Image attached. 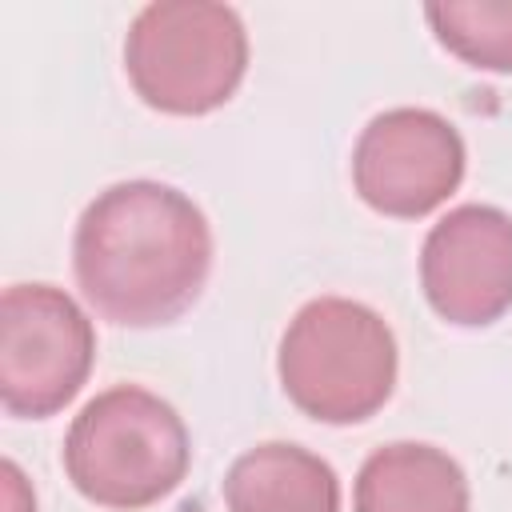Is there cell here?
I'll return each instance as SVG.
<instances>
[{
	"label": "cell",
	"mask_w": 512,
	"mask_h": 512,
	"mask_svg": "<svg viewBox=\"0 0 512 512\" xmlns=\"http://www.w3.org/2000/svg\"><path fill=\"white\" fill-rule=\"evenodd\" d=\"M72 272L112 324L156 328L196 304L212 272V228L172 184L120 180L80 212Z\"/></svg>",
	"instance_id": "obj_1"
},
{
	"label": "cell",
	"mask_w": 512,
	"mask_h": 512,
	"mask_svg": "<svg viewBox=\"0 0 512 512\" xmlns=\"http://www.w3.org/2000/svg\"><path fill=\"white\" fill-rule=\"evenodd\" d=\"M60 460L84 500L136 512L180 488L192 464V440L168 400L140 384H116L72 416Z\"/></svg>",
	"instance_id": "obj_2"
},
{
	"label": "cell",
	"mask_w": 512,
	"mask_h": 512,
	"mask_svg": "<svg viewBox=\"0 0 512 512\" xmlns=\"http://www.w3.org/2000/svg\"><path fill=\"white\" fill-rule=\"evenodd\" d=\"M284 396L320 424H360L396 388V336L380 312L348 296L308 300L276 352Z\"/></svg>",
	"instance_id": "obj_3"
},
{
	"label": "cell",
	"mask_w": 512,
	"mask_h": 512,
	"mask_svg": "<svg viewBox=\"0 0 512 512\" xmlns=\"http://www.w3.org/2000/svg\"><path fill=\"white\" fill-rule=\"evenodd\" d=\"M124 72L136 96L168 116H204L232 100L248 72V32L236 8L160 0L136 12L124 36Z\"/></svg>",
	"instance_id": "obj_4"
},
{
	"label": "cell",
	"mask_w": 512,
	"mask_h": 512,
	"mask_svg": "<svg viewBox=\"0 0 512 512\" xmlns=\"http://www.w3.org/2000/svg\"><path fill=\"white\" fill-rule=\"evenodd\" d=\"M96 332L88 312L56 284H12L0 296V404L44 420L88 380Z\"/></svg>",
	"instance_id": "obj_5"
},
{
	"label": "cell",
	"mask_w": 512,
	"mask_h": 512,
	"mask_svg": "<svg viewBox=\"0 0 512 512\" xmlns=\"http://www.w3.org/2000/svg\"><path fill=\"white\" fill-rule=\"evenodd\" d=\"M464 140L432 108H388L372 116L352 148L356 196L396 220L440 208L464 180Z\"/></svg>",
	"instance_id": "obj_6"
},
{
	"label": "cell",
	"mask_w": 512,
	"mask_h": 512,
	"mask_svg": "<svg viewBox=\"0 0 512 512\" xmlns=\"http://www.w3.org/2000/svg\"><path fill=\"white\" fill-rule=\"evenodd\" d=\"M420 288L448 324H496L512 308V216L492 204L440 216L420 248Z\"/></svg>",
	"instance_id": "obj_7"
},
{
	"label": "cell",
	"mask_w": 512,
	"mask_h": 512,
	"mask_svg": "<svg viewBox=\"0 0 512 512\" xmlns=\"http://www.w3.org/2000/svg\"><path fill=\"white\" fill-rule=\"evenodd\" d=\"M352 512H468V476L444 448L396 440L360 464Z\"/></svg>",
	"instance_id": "obj_8"
},
{
	"label": "cell",
	"mask_w": 512,
	"mask_h": 512,
	"mask_svg": "<svg viewBox=\"0 0 512 512\" xmlns=\"http://www.w3.org/2000/svg\"><path fill=\"white\" fill-rule=\"evenodd\" d=\"M224 504L228 512H340V480L316 452L268 440L232 460Z\"/></svg>",
	"instance_id": "obj_9"
},
{
	"label": "cell",
	"mask_w": 512,
	"mask_h": 512,
	"mask_svg": "<svg viewBox=\"0 0 512 512\" xmlns=\"http://www.w3.org/2000/svg\"><path fill=\"white\" fill-rule=\"evenodd\" d=\"M436 40L480 72H512V0H440L424 8Z\"/></svg>",
	"instance_id": "obj_10"
},
{
	"label": "cell",
	"mask_w": 512,
	"mask_h": 512,
	"mask_svg": "<svg viewBox=\"0 0 512 512\" xmlns=\"http://www.w3.org/2000/svg\"><path fill=\"white\" fill-rule=\"evenodd\" d=\"M0 476H4V512H36V496L24 484V472L12 460L0 464Z\"/></svg>",
	"instance_id": "obj_11"
}]
</instances>
